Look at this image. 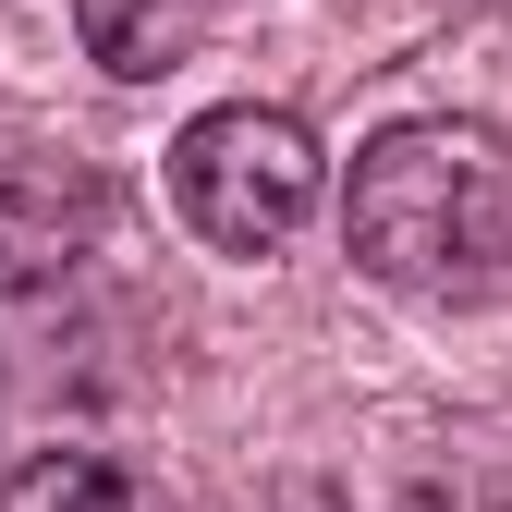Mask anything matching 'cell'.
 <instances>
[{"label": "cell", "mask_w": 512, "mask_h": 512, "mask_svg": "<svg viewBox=\"0 0 512 512\" xmlns=\"http://www.w3.org/2000/svg\"><path fill=\"white\" fill-rule=\"evenodd\" d=\"M110 232V183L86 159H0V305L61 293Z\"/></svg>", "instance_id": "3"}, {"label": "cell", "mask_w": 512, "mask_h": 512, "mask_svg": "<svg viewBox=\"0 0 512 512\" xmlns=\"http://www.w3.org/2000/svg\"><path fill=\"white\" fill-rule=\"evenodd\" d=\"M403 512H512V452L500 439H439L403 488Z\"/></svg>", "instance_id": "6"}, {"label": "cell", "mask_w": 512, "mask_h": 512, "mask_svg": "<svg viewBox=\"0 0 512 512\" xmlns=\"http://www.w3.org/2000/svg\"><path fill=\"white\" fill-rule=\"evenodd\" d=\"M74 37H86V61L110 86H159L208 37V0H74Z\"/></svg>", "instance_id": "5"}, {"label": "cell", "mask_w": 512, "mask_h": 512, "mask_svg": "<svg viewBox=\"0 0 512 512\" xmlns=\"http://www.w3.org/2000/svg\"><path fill=\"white\" fill-rule=\"evenodd\" d=\"M317 183H330V159L281 98H220L171 135V208L208 256H281L317 220Z\"/></svg>", "instance_id": "2"}, {"label": "cell", "mask_w": 512, "mask_h": 512, "mask_svg": "<svg viewBox=\"0 0 512 512\" xmlns=\"http://www.w3.org/2000/svg\"><path fill=\"white\" fill-rule=\"evenodd\" d=\"M0 512H183L135 452H98V439H61V452H25L0 476Z\"/></svg>", "instance_id": "4"}, {"label": "cell", "mask_w": 512, "mask_h": 512, "mask_svg": "<svg viewBox=\"0 0 512 512\" xmlns=\"http://www.w3.org/2000/svg\"><path fill=\"white\" fill-rule=\"evenodd\" d=\"M342 256L391 293H464L512 256V135L476 110H427L366 135L342 171Z\"/></svg>", "instance_id": "1"}]
</instances>
